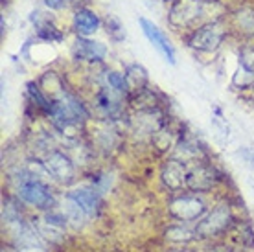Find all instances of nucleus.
I'll list each match as a JSON object with an SVG mask.
<instances>
[{
  "label": "nucleus",
  "mask_w": 254,
  "mask_h": 252,
  "mask_svg": "<svg viewBox=\"0 0 254 252\" xmlns=\"http://www.w3.org/2000/svg\"><path fill=\"white\" fill-rule=\"evenodd\" d=\"M138 24L142 28V32H144V35H146V39L153 44V48L159 52L170 64H175V48H173L172 41L166 37V33L153 20L146 19V17H140Z\"/></svg>",
  "instance_id": "obj_6"
},
{
  "label": "nucleus",
  "mask_w": 254,
  "mask_h": 252,
  "mask_svg": "<svg viewBox=\"0 0 254 252\" xmlns=\"http://www.w3.org/2000/svg\"><path fill=\"white\" fill-rule=\"evenodd\" d=\"M72 56L77 61L102 63L107 56V46L100 41H92L89 37H76V41L72 44Z\"/></svg>",
  "instance_id": "obj_8"
},
{
  "label": "nucleus",
  "mask_w": 254,
  "mask_h": 252,
  "mask_svg": "<svg viewBox=\"0 0 254 252\" xmlns=\"http://www.w3.org/2000/svg\"><path fill=\"white\" fill-rule=\"evenodd\" d=\"M186 175H188V171H186L185 164L181 160H175V158L168 160L162 168V181L170 189H179L186 186Z\"/></svg>",
  "instance_id": "obj_13"
},
{
  "label": "nucleus",
  "mask_w": 254,
  "mask_h": 252,
  "mask_svg": "<svg viewBox=\"0 0 254 252\" xmlns=\"http://www.w3.org/2000/svg\"><path fill=\"white\" fill-rule=\"evenodd\" d=\"M236 22L240 26V30L245 33H254V9H240L236 15Z\"/></svg>",
  "instance_id": "obj_21"
},
{
  "label": "nucleus",
  "mask_w": 254,
  "mask_h": 252,
  "mask_svg": "<svg viewBox=\"0 0 254 252\" xmlns=\"http://www.w3.org/2000/svg\"><path fill=\"white\" fill-rule=\"evenodd\" d=\"M206 9H208L206 0H179L170 11V22L177 28L193 26L203 19V15H206Z\"/></svg>",
  "instance_id": "obj_3"
},
{
  "label": "nucleus",
  "mask_w": 254,
  "mask_h": 252,
  "mask_svg": "<svg viewBox=\"0 0 254 252\" xmlns=\"http://www.w3.org/2000/svg\"><path fill=\"white\" fill-rule=\"evenodd\" d=\"M105 83H107V87H111L113 90H116L118 94H122L124 98L129 96L131 92V87H129V81H127L126 74H122V72H116V70H107L105 72Z\"/></svg>",
  "instance_id": "obj_17"
},
{
  "label": "nucleus",
  "mask_w": 254,
  "mask_h": 252,
  "mask_svg": "<svg viewBox=\"0 0 254 252\" xmlns=\"http://www.w3.org/2000/svg\"><path fill=\"white\" fill-rule=\"evenodd\" d=\"M242 155L247 158V162H251V166H254V149H243Z\"/></svg>",
  "instance_id": "obj_24"
},
{
  "label": "nucleus",
  "mask_w": 254,
  "mask_h": 252,
  "mask_svg": "<svg viewBox=\"0 0 254 252\" xmlns=\"http://www.w3.org/2000/svg\"><path fill=\"white\" fill-rule=\"evenodd\" d=\"M225 37H227V26L223 24L221 20H212V22L197 26L188 39V46L195 52L210 54L221 46Z\"/></svg>",
  "instance_id": "obj_2"
},
{
  "label": "nucleus",
  "mask_w": 254,
  "mask_h": 252,
  "mask_svg": "<svg viewBox=\"0 0 254 252\" xmlns=\"http://www.w3.org/2000/svg\"><path fill=\"white\" fill-rule=\"evenodd\" d=\"M61 212H63V215L66 217L68 225H72L74 228H81L83 225H85V219L89 217V215L85 214V210H83L68 193L64 195L63 202H61Z\"/></svg>",
  "instance_id": "obj_14"
},
{
  "label": "nucleus",
  "mask_w": 254,
  "mask_h": 252,
  "mask_svg": "<svg viewBox=\"0 0 254 252\" xmlns=\"http://www.w3.org/2000/svg\"><path fill=\"white\" fill-rule=\"evenodd\" d=\"M230 223H232L230 208L227 204H217L204 219L197 223V238H214V236H219V234H223L230 227Z\"/></svg>",
  "instance_id": "obj_4"
},
{
  "label": "nucleus",
  "mask_w": 254,
  "mask_h": 252,
  "mask_svg": "<svg viewBox=\"0 0 254 252\" xmlns=\"http://www.w3.org/2000/svg\"><path fill=\"white\" fill-rule=\"evenodd\" d=\"M68 195L85 210V214L89 217H96L102 212V193L92 188V186H83V188L72 189V191H68Z\"/></svg>",
  "instance_id": "obj_9"
},
{
  "label": "nucleus",
  "mask_w": 254,
  "mask_h": 252,
  "mask_svg": "<svg viewBox=\"0 0 254 252\" xmlns=\"http://www.w3.org/2000/svg\"><path fill=\"white\" fill-rule=\"evenodd\" d=\"M17 195L26 202L39 210H52L58 206L56 195L52 193L50 186L43 183L41 179L33 177L32 173H24L17 183Z\"/></svg>",
  "instance_id": "obj_1"
},
{
  "label": "nucleus",
  "mask_w": 254,
  "mask_h": 252,
  "mask_svg": "<svg viewBox=\"0 0 254 252\" xmlns=\"http://www.w3.org/2000/svg\"><path fill=\"white\" fill-rule=\"evenodd\" d=\"M122 101H124V96L118 94L116 90H113L107 85L96 92V107H98V111L103 116H107V118H115V116L120 114Z\"/></svg>",
  "instance_id": "obj_11"
},
{
  "label": "nucleus",
  "mask_w": 254,
  "mask_h": 252,
  "mask_svg": "<svg viewBox=\"0 0 254 252\" xmlns=\"http://www.w3.org/2000/svg\"><path fill=\"white\" fill-rule=\"evenodd\" d=\"M197 238L195 230L183 227V225H173L166 230V240L173 241V243H190Z\"/></svg>",
  "instance_id": "obj_19"
},
{
  "label": "nucleus",
  "mask_w": 254,
  "mask_h": 252,
  "mask_svg": "<svg viewBox=\"0 0 254 252\" xmlns=\"http://www.w3.org/2000/svg\"><path fill=\"white\" fill-rule=\"evenodd\" d=\"M26 90H28V96H30V100L37 105L41 111H45L46 114H50L52 111V101L46 98V94L41 90V87H39L35 81H30L26 83Z\"/></svg>",
  "instance_id": "obj_18"
},
{
  "label": "nucleus",
  "mask_w": 254,
  "mask_h": 252,
  "mask_svg": "<svg viewBox=\"0 0 254 252\" xmlns=\"http://www.w3.org/2000/svg\"><path fill=\"white\" fill-rule=\"evenodd\" d=\"M177 252H183V251H177Z\"/></svg>",
  "instance_id": "obj_25"
},
{
  "label": "nucleus",
  "mask_w": 254,
  "mask_h": 252,
  "mask_svg": "<svg viewBox=\"0 0 254 252\" xmlns=\"http://www.w3.org/2000/svg\"><path fill=\"white\" fill-rule=\"evenodd\" d=\"M134 129L138 132H147V134H157L160 131V120L157 118V113L153 109H146L134 116Z\"/></svg>",
  "instance_id": "obj_15"
},
{
  "label": "nucleus",
  "mask_w": 254,
  "mask_h": 252,
  "mask_svg": "<svg viewBox=\"0 0 254 252\" xmlns=\"http://www.w3.org/2000/svg\"><path fill=\"white\" fill-rule=\"evenodd\" d=\"M240 68L254 74V46H245L240 52Z\"/></svg>",
  "instance_id": "obj_22"
},
{
  "label": "nucleus",
  "mask_w": 254,
  "mask_h": 252,
  "mask_svg": "<svg viewBox=\"0 0 254 252\" xmlns=\"http://www.w3.org/2000/svg\"><path fill=\"white\" fill-rule=\"evenodd\" d=\"M45 2V6L52 11H61L64 7L68 6V0H43Z\"/></svg>",
  "instance_id": "obj_23"
},
{
  "label": "nucleus",
  "mask_w": 254,
  "mask_h": 252,
  "mask_svg": "<svg viewBox=\"0 0 254 252\" xmlns=\"http://www.w3.org/2000/svg\"><path fill=\"white\" fill-rule=\"evenodd\" d=\"M100 17L89 7H77L72 17V28L77 37H90L100 30Z\"/></svg>",
  "instance_id": "obj_10"
},
{
  "label": "nucleus",
  "mask_w": 254,
  "mask_h": 252,
  "mask_svg": "<svg viewBox=\"0 0 254 252\" xmlns=\"http://www.w3.org/2000/svg\"><path fill=\"white\" fill-rule=\"evenodd\" d=\"M45 168L52 175V179H56L61 184H72L76 179V168L74 162L70 160L64 153L61 151H50L45 158Z\"/></svg>",
  "instance_id": "obj_7"
},
{
  "label": "nucleus",
  "mask_w": 254,
  "mask_h": 252,
  "mask_svg": "<svg viewBox=\"0 0 254 252\" xmlns=\"http://www.w3.org/2000/svg\"><path fill=\"white\" fill-rule=\"evenodd\" d=\"M105 30H107V35L113 41H116V43H120V41H124L126 39V28H124V24H122V20L116 17V15H107L105 17Z\"/></svg>",
  "instance_id": "obj_20"
},
{
  "label": "nucleus",
  "mask_w": 254,
  "mask_h": 252,
  "mask_svg": "<svg viewBox=\"0 0 254 252\" xmlns=\"http://www.w3.org/2000/svg\"><path fill=\"white\" fill-rule=\"evenodd\" d=\"M126 77H127V81H129V87H131V90H136V92L146 90L144 87H146L147 81H149L146 68H144L142 64H136V63L127 66Z\"/></svg>",
  "instance_id": "obj_16"
},
{
  "label": "nucleus",
  "mask_w": 254,
  "mask_h": 252,
  "mask_svg": "<svg viewBox=\"0 0 254 252\" xmlns=\"http://www.w3.org/2000/svg\"><path fill=\"white\" fill-rule=\"evenodd\" d=\"M214 184H216V177H214V170L210 166L199 164L191 168L186 175V188L191 191H208Z\"/></svg>",
  "instance_id": "obj_12"
},
{
  "label": "nucleus",
  "mask_w": 254,
  "mask_h": 252,
  "mask_svg": "<svg viewBox=\"0 0 254 252\" xmlns=\"http://www.w3.org/2000/svg\"><path fill=\"white\" fill-rule=\"evenodd\" d=\"M170 215L173 219L183 221V223H190V221L201 219L204 214H206V206L201 199H197L193 195H181L175 197L172 202H170Z\"/></svg>",
  "instance_id": "obj_5"
}]
</instances>
